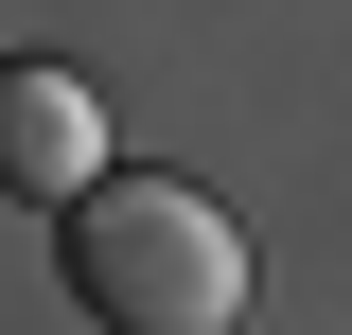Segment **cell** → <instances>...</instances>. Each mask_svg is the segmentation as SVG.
<instances>
[{"instance_id": "obj_1", "label": "cell", "mask_w": 352, "mask_h": 335, "mask_svg": "<svg viewBox=\"0 0 352 335\" xmlns=\"http://www.w3.org/2000/svg\"><path fill=\"white\" fill-rule=\"evenodd\" d=\"M53 265L106 335H229L247 318V230H229L194 176H88L53 194Z\"/></svg>"}, {"instance_id": "obj_2", "label": "cell", "mask_w": 352, "mask_h": 335, "mask_svg": "<svg viewBox=\"0 0 352 335\" xmlns=\"http://www.w3.org/2000/svg\"><path fill=\"white\" fill-rule=\"evenodd\" d=\"M88 176H106V106H88L53 53H0V194L53 212V194H88Z\"/></svg>"}]
</instances>
